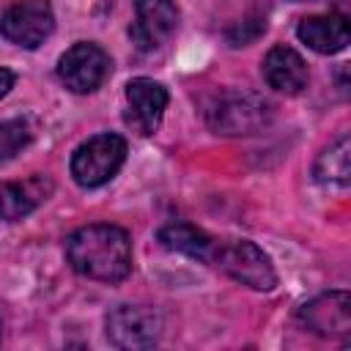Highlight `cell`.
Returning a JSON list of instances; mask_svg holds the SVG:
<instances>
[{"label": "cell", "mask_w": 351, "mask_h": 351, "mask_svg": "<svg viewBox=\"0 0 351 351\" xmlns=\"http://www.w3.org/2000/svg\"><path fill=\"white\" fill-rule=\"evenodd\" d=\"M302 324L321 337H348L351 335V296L346 291L321 293L307 302L299 313Z\"/></svg>", "instance_id": "9"}, {"label": "cell", "mask_w": 351, "mask_h": 351, "mask_svg": "<svg viewBox=\"0 0 351 351\" xmlns=\"http://www.w3.org/2000/svg\"><path fill=\"white\" fill-rule=\"evenodd\" d=\"M55 27V14L47 0H14L0 14V33L25 49H36Z\"/></svg>", "instance_id": "5"}, {"label": "cell", "mask_w": 351, "mask_h": 351, "mask_svg": "<svg viewBox=\"0 0 351 351\" xmlns=\"http://www.w3.org/2000/svg\"><path fill=\"white\" fill-rule=\"evenodd\" d=\"M296 36L310 49H315L321 55H335L348 47L351 30H348V19L343 14H315V16H304L299 22Z\"/></svg>", "instance_id": "11"}, {"label": "cell", "mask_w": 351, "mask_h": 351, "mask_svg": "<svg viewBox=\"0 0 351 351\" xmlns=\"http://www.w3.org/2000/svg\"><path fill=\"white\" fill-rule=\"evenodd\" d=\"M30 143V129L22 121H0V162L11 159Z\"/></svg>", "instance_id": "16"}, {"label": "cell", "mask_w": 351, "mask_h": 351, "mask_svg": "<svg viewBox=\"0 0 351 351\" xmlns=\"http://www.w3.org/2000/svg\"><path fill=\"white\" fill-rule=\"evenodd\" d=\"M299 3H304V0H299Z\"/></svg>", "instance_id": "18"}, {"label": "cell", "mask_w": 351, "mask_h": 351, "mask_svg": "<svg viewBox=\"0 0 351 351\" xmlns=\"http://www.w3.org/2000/svg\"><path fill=\"white\" fill-rule=\"evenodd\" d=\"M14 88V74L8 69H0V99Z\"/></svg>", "instance_id": "17"}, {"label": "cell", "mask_w": 351, "mask_h": 351, "mask_svg": "<svg viewBox=\"0 0 351 351\" xmlns=\"http://www.w3.org/2000/svg\"><path fill=\"white\" fill-rule=\"evenodd\" d=\"M271 121V104L255 93H222L208 107V126L219 134H258Z\"/></svg>", "instance_id": "3"}, {"label": "cell", "mask_w": 351, "mask_h": 351, "mask_svg": "<svg viewBox=\"0 0 351 351\" xmlns=\"http://www.w3.org/2000/svg\"><path fill=\"white\" fill-rule=\"evenodd\" d=\"M159 241H162V247H167L173 252H181V255H189V258H197V261L208 263L217 239H211L208 233H203L195 225L173 222V225H165L159 230Z\"/></svg>", "instance_id": "14"}, {"label": "cell", "mask_w": 351, "mask_h": 351, "mask_svg": "<svg viewBox=\"0 0 351 351\" xmlns=\"http://www.w3.org/2000/svg\"><path fill=\"white\" fill-rule=\"evenodd\" d=\"M315 181L324 186H348L351 181V145H348V134H343L335 145H329L318 162H315Z\"/></svg>", "instance_id": "15"}, {"label": "cell", "mask_w": 351, "mask_h": 351, "mask_svg": "<svg viewBox=\"0 0 351 351\" xmlns=\"http://www.w3.org/2000/svg\"><path fill=\"white\" fill-rule=\"evenodd\" d=\"M208 263H214L228 277H233L236 282L250 285L255 291H271L277 282V274H274L269 255L247 239L214 241V252H211Z\"/></svg>", "instance_id": "2"}, {"label": "cell", "mask_w": 351, "mask_h": 351, "mask_svg": "<svg viewBox=\"0 0 351 351\" xmlns=\"http://www.w3.org/2000/svg\"><path fill=\"white\" fill-rule=\"evenodd\" d=\"M162 321L148 307L121 304L107 315V337L118 348H148L159 340Z\"/></svg>", "instance_id": "7"}, {"label": "cell", "mask_w": 351, "mask_h": 351, "mask_svg": "<svg viewBox=\"0 0 351 351\" xmlns=\"http://www.w3.org/2000/svg\"><path fill=\"white\" fill-rule=\"evenodd\" d=\"M126 159V140L118 134H96L85 140L71 156V176L80 186H101L107 184Z\"/></svg>", "instance_id": "4"}, {"label": "cell", "mask_w": 351, "mask_h": 351, "mask_svg": "<svg viewBox=\"0 0 351 351\" xmlns=\"http://www.w3.org/2000/svg\"><path fill=\"white\" fill-rule=\"evenodd\" d=\"M66 255L74 271L101 282H121L132 271V241L123 228L88 225L69 236Z\"/></svg>", "instance_id": "1"}, {"label": "cell", "mask_w": 351, "mask_h": 351, "mask_svg": "<svg viewBox=\"0 0 351 351\" xmlns=\"http://www.w3.org/2000/svg\"><path fill=\"white\" fill-rule=\"evenodd\" d=\"M58 74L69 90L90 93L110 74V58L101 47L82 41V44H74L71 49H66V55L58 63Z\"/></svg>", "instance_id": "6"}, {"label": "cell", "mask_w": 351, "mask_h": 351, "mask_svg": "<svg viewBox=\"0 0 351 351\" xmlns=\"http://www.w3.org/2000/svg\"><path fill=\"white\" fill-rule=\"evenodd\" d=\"M263 77L274 90L296 96L307 85V66H304V60L296 49H291L285 44H277V47L269 49V55L263 60Z\"/></svg>", "instance_id": "12"}, {"label": "cell", "mask_w": 351, "mask_h": 351, "mask_svg": "<svg viewBox=\"0 0 351 351\" xmlns=\"http://www.w3.org/2000/svg\"><path fill=\"white\" fill-rule=\"evenodd\" d=\"M52 184L44 181L41 176H33L27 181H14V184H0V219H19L30 214L38 203L47 200Z\"/></svg>", "instance_id": "13"}, {"label": "cell", "mask_w": 351, "mask_h": 351, "mask_svg": "<svg viewBox=\"0 0 351 351\" xmlns=\"http://www.w3.org/2000/svg\"><path fill=\"white\" fill-rule=\"evenodd\" d=\"M178 25V8L173 0H134V22L129 27L132 41L140 49L162 47Z\"/></svg>", "instance_id": "8"}, {"label": "cell", "mask_w": 351, "mask_h": 351, "mask_svg": "<svg viewBox=\"0 0 351 351\" xmlns=\"http://www.w3.org/2000/svg\"><path fill=\"white\" fill-rule=\"evenodd\" d=\"M126 123L140 134H154L167 107V90L148 77H137L126 85Z\"/></svg>", "instance_id": "10"}]
</instances>
